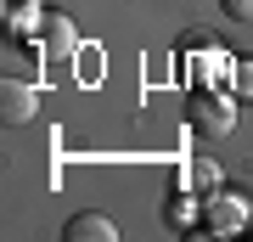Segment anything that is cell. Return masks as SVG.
<instances>
[{"mask_svg":"<svg viewBox=\"0 0 253 242\" xmlns=\"http://www.w3.org/2000/svg\"><path fill=\"white\" fill-rule=\"evenodd\" d=\"M186 124L197 141H225V135H236V90L225 85H197L186 96Z\"/></svg>","mask_w":253,"mask_h":242,"instance_id":"1","label":"cell"},{"mask_svg":"<svg viewBox=\"0 0 253 242\" xmlns=\"http://www.w3.org/2000/svg\"><path fill=\"white\" fill-rule=\"evenodd\" d=\"M253 225V197L248 192H208L203 197V225L191 237H236V231H248Z\"/></svg>","mask_w":253,"mask_h":242,"instance_id":"2","label":"cell"},{"mask_svg":"<svg viewBox=\"0 0 253 242\" xmlns=\"http://www.w3.org/2000/svg\"><path fill=\"white\" fill-rule=\"evenodd\" d=\"M28 40H34V34H11L6 40V51H0V62H6V73H11V79H45V62H51V56H45V45H28Z\"/></svg>","mask_w":253,"mask_h":242,"instance_id":"3","label":"cell"},{"mask_svg":"<svg viewBox=\"0 0 253 242\" xmlns=\"http://www.w3.org/2000/svg\"><path fill=\"white\" fill-rule=\"evenodd\" d=\"M40 113V85L34 79H0V118L6 124H28V118Z\"/></svg>","mask_w":253,"mask_h":242,"instance_id":"4","label":"cell"},{"mask_svg":"<svg viewBox=\"0 0 253 242\" xmlns=\"http://www.w3.org/2000/svg\"><path fill=\"white\" fill-rule=\"evenodd\" d=\"M40 45H45L51 62H73L79 56V28H73V17H62V11H45V23H40Z\"/></svg>","mask_w":253,"mask_h":242,"instance_id":"5","label":"cell"},{"mask_svg":"<svg viewBox=\"0 0 253 242\" xmlns=\"http://www.w3.org/2000/svg\"><path fill=\"white\" fill-rule=\"evenodd\" d=\"M163 225L180 231V237H191V231L203 225V192H191L186 180H180V186L169 192V203H163Z\"/></svg>","mask_w":253,"mask_h":242,"instance_id":"6","label":"cell"},{"mask_svg":"<svg viewBox=\"0 0 253 242\" xmlns=\"http://www.w3.org/2000/svg\"><path fill=\"white\" fill-rule=\"evenodd\" d=\"M113 237H118V225H113L107 214H96V208L62 220V242H113Z\"/></svg>","mask_w":253,"mask_h":242,"instance_id":"7","label":"cell"},{"mask_svg":"<svg viewBox=\"0 0 253 242\" xmlns=\"http://www.w3.org/2000/svg\"><path fill=\"white\" fill-rule=\"evenodd\" d=\"M6 23H11V34H40L45 11H40L34 0H6Z\"/></svg>","mask_w":253,"mask_h":242,"instance_id":"8","label":"cell"},{"mask_svg":"<svg viewBox=\"0 0 253 242\" xmlns=\"http://www.w3.org/2000/svg\"><path fill=\"white\" fill-rule=\"evenodd\" d=\"M225 85L236 90V101H253V56H236V62H225Z\"/></svg>","mask_w":253,"mask_h":242,"instance_id":"9","label":"cell"},{"mask_svg":"<svg viewBox=\"0 0 253 242\" xmlns=\"http://www.w3.org/2000/svg\"><path fill=\"white\" fill-rule=\"evenodd\" d=\"M186 186L208 197V192H219V169H214V163H191V169H186Z\"/></svg>","mask_w":253,"mask_h":242,"instance_id":"10","label":"cell"},{"mask_svg":"<svg viewBox=\"0 0 253 242\" xmlns=\"http://www.w3.org/2000/svg\"><path fill=\"white\" fill-rule=\"evenodd\" d=\"M219 11H225L231 23H253V0H219Z\"/></svg>","mask_w":253,"mask_h":242,"instance_id":"11","label":"cell"},{"mask_svg":"<svg viewBox=\"0 0 253 242\" xmlns=\"http://www.w3.org/2000/svg\"><path fill=\"white\" fill-rule=\"evenodd\" d=\"M248 231H253V225H248Z\"/></svg>","mask_w":253,"mask_h":242,"instance_id":"12","label":"cell"}]
</instances>
